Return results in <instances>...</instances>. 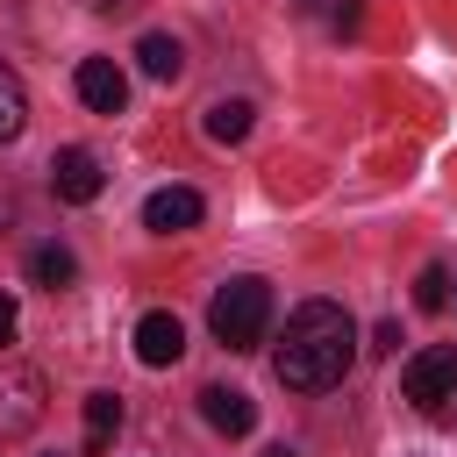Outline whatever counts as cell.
<instances>
[{
	"label": "cell",
	"mask_w": 457,
	"mask_h": 457,
	"mask_svg": "<svg viewBox=\"0 0 457 457\" xmlns=\"http://www.w3.org/2000/svg\"><path fill=\"white\" fill-rule=\"evenodd\" d=\"M350 357H357V321H350V307H336V300H300V307L286 314V336H278V350H271V371H278L286 393H328V386H343Z\"/></svg>",
	"instance_id": "obj_1"
},
{
	"label": "cell",
	"mask_w": 457,
	"mask_h": 457,
	"mask_svg": "<svg viewBox=\"0 0 457 457\" xmlns=\"http://www.w3.org/2000/svg\"><path fill=\"white\" fill-rule=\"evenodd\" d=\"M264 321H271V286L264 278H228L207 300V328H214L221 350H257L264 343Z\"/></svg>",
	"instance_id": "obj_2"
},
{
	"label": "cell",
	"mask_w": 457,
	"mask_h": 457,
	"mask_svg": "<svg viewBox=\"0 0 457 457\" xmlns=\"http://www.w3.org/2000/svg\"><path fill=\"white\" fill-rule=\"evenodd\" d=\"M400 393L414 400V414H421V421L457 428V350H450V343L414 350V357H407V371H400Z\"/></svg>",
	"instance_id": "obj_3"
},
{
	"label": "cell",
	"mask_w": 457,
	"mask_h": 457,
	"mask_svg": "<svg viewBox=\"0 0 457 457\" xmlns=\"http://www.w3.org/2000/svg\"><path fill=\"white\" fill-rule=\"evenodd\" d=\"M43 414H50V386H43V371H36L29 357L0 350V443L36 436V428H43Z\"/></svg>",
	"instance_id": "obj_4"
},
{
	"label": "cell",
	"mask_w": 457,
	"mask_h": 457,
	"mask_svg": "<svg viewBox=\"0 0 457 457\" xmlns=\"http://www.w3.org/2000/svg\"><path fill=\"white\" fill-rule=\"evenodd\" d=\"M50 193H57V200H71V207L100 200V157H93V150H79V143H71V150H57V157H50Z\"/></svg>",
	"instance_id": "obj_5"
},
{
	"label": "cell",
	"mask_w": 457,
	"mask_h": 457,
	"mask_svg": "<svg viewBox=\"0 0 457 457\" xmlns=\"http://www.w3.org/2000/svg\"><path fill=\"white\" fill-rule=\"evenodd\" d=\"M207 214V200L193 193V186H157L150 200H143V228H157V236H179V228H193Z\"/></svg>",
	"instance_id": "obj_6"
},
{
	"label": "cell",
	"mask_w": 457,
	"mask_h": 457,
	"mask_svg": "<svg viewBox=\"0 0 457 457\" xmlns=\"http://www.w3.org/2000/svg\"><path fill=\"white\" fill-rule=\"evenodd\" d=\"M79 100H86L93 114H121V100H129V71H121L114 57H86V64H79Z\"/></svg>",
	"instance_id": "obj_7"
},
{
	"label": "cell",
	"mask_w": 457,
	"mask_h": 457,
	"mask_svg": "<svg viewBox=\"0 0 457 457\" xmlns=\"http://www.w3.org/2000/svg\"><path fill=\"white\" fill-rule=\"evenodd\" d=\"M136 357H143L150 371L179 364V357H186V328H179V314H164V307L143 314V321H136Z\"/></svg>",
	"instance_id": "obj_8"
},
{
	"label": "cell",
	"mask_w": 457,
	"mask_h": 457,
	"mask_svg": "<svg viewBox=\"0 0 457 457\" xmlns=\"http://www.w3.org/2000/svg\"><path fill=\"white\" fill-rule=\"evenodd\" d=\"M200 414H207L214 436H250V428H257V400H250L243 386H207V393H200Z\"/></svg>",
	"instance_id": "obj_9"
},
{
	"label": "cell",
	"mask_w": 457,
	"mask_h": 457,
	"mask_svg": "<svg viewBox=\"0 0 457 457\" xmlns=\"http://www.w3.org/2000/svg\"><path fill=\"white\" fill-rule=\"evenodd\" d=\"M136 64H143L150 79H164V86H171V79L186 71V50H179V36H164V29H150V36L136 43Z\"/></svg>",
	"instance_id": "obj_10"
},
{
	"label": "cell",
	"mask_w": 457,
	"mask_h": 457,
	"mask_svg": "<svg viewBox=\"0 0 457 457\" xmlns=\"http://www.w3.org/2000/svg\"><path fill=\"white\" fill-rule=\"evenodd\" d=\"M29 278L50 286V293H64V286L79 278V257H71L64 243H36V250H29Z\"/></svg>",
	"instance_id": "obj_11"
},
{
	"label": "cell",
	"mask_w": 457,
	"mask_h": 457,
	"mask_svg": "<svg viewBox=\"0 0 457 457\" xmlns=\"http://www.w3.org/2000/svg\"><path fill=\"white\" fill-rule=\"evenodd\" d=\"M121 428V393H93L86 400V450H107Z\"/></svg>",
	"instance_id": "obj_12"
},
{
	"label": "cell",
	"mask_w": 457,
	"mask_h": 457,
	"mask_svg": "<svg viewBox=\"0 0 457 457\" xmlns=\"http://www.w3.org/2000/svg\"><path fill=\"white\" fill-rule=\"evenodd\" d=\"M21 121H29V93H21L14 64H0V143H14V136H21Z\"/></svg>",
	"instance_id": "obj_13"
},
{
	"label": "cell",
	"mask_w": 457,
	"mask_h": 457,
	"mask_svg": "<svg viewBox=\"0 0 457 457\" xmlns=\"http://www.w3.org/2000/svg\"><path fill=\"white\" fill-rule=\"evenodd\" d=\"M207 136L214 143H243L250 136V100H214L207 107Z\"/></svg>",
	"instance_id": "obj_14"
},
{
	"label": "cell",
	"mask_w": 457,
	"mask_h": 457,
	"mask_svg": "<svg viewBox=\"0 0 457 457\" xmlns=\"http://www.w3.org/2000/svg\"><path fill=\"white\" fill-rule=\"evenodd\" d=\"M450 286H457V278H450L443 264H428V271L414 278V307H428V314H436V307H450Z\"/></svg>",
	"instance_id": "obj_15"
},
{
	"label": "cell",
	"mask_w": 457,
	"mask_h": 457,
	"mask_svg": "<svg viewBox=\"0 0 457 457\" xmlns=\"http://www.w3.org/2000/svg\"><path fill=\"white\" fill-rule=\"evenodd\" d=\"M371 350H386V357H393V350H400V321H378V328H371Z\"/></svg>",
	"instance_id": "obj_16"
},
{
	"label": "cell",
	"mask_w": 457,
	"mask_h": 457,
	"mask_svg": "<svg viewBox=\"0 0 457 457\" xmlns=\"http://www.w3.org/2000/svg\"><path fill=\"white\" fill-rule=\"evenodd\" d=\"M14 321H21V307H14V293H0V343H14Z\"/></svg>",
	"instance_id": "obj_17"
},
{
	"label": "cell",
	"mask_w": 457,
	"mask_h": 457,
	"mask_svg": "<svg viewBox=\"0 0 457 457\" xmlns=\"http://www.w3.org/2000/svg\"><path fill=\"white\" fill-rule=\"evenodd\" d=\"M93 7H129V0H93Z\"/></svg>",
	"instance_id": "obj_18"
},
{
	"label": "cell",
	"mask_w": 457,
	"mask_h": 457,
	"mask_svg": "<svg viewBox=\"0 0 457 457\" xmlns=\"http://www.w3.org/2000/svg\"><path fill=\"white\" fill-rule=\"evenodd\" d=\"M271 457H293V450H271Z\"/></svg>",
	"instance_id": "obj_19"
},
{
	"label": "cell",
	"mask_w": 457,
	"mask_h": 457,
	"mask_svg": "<svg viewBox=\"0 0 457 457\" xmlns=\"http://www.w3.org/2000/svg\"><path fill=\"white\" fill-rule=\"evenodd\" d=\"M450 300H457V293H450Z\"/></svg>",
	"instance_id": "obj_20"
}]
</instances>
